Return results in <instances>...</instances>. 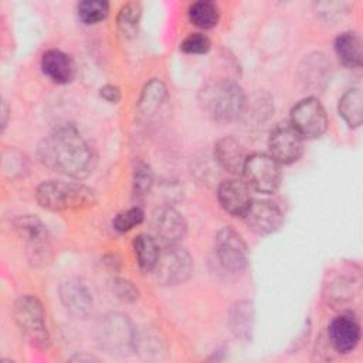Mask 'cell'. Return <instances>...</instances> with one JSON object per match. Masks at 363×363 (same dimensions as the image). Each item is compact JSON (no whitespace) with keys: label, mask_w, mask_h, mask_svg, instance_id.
<instances>
[{"label":"cell","mask_w":363,"mask_h":363,"mask_svg":"<svg viewBox=\"0 0 363 363\" xmlns=\"http://www.w3.org/2000/svg\"><path fill=\"white\" fill-rule=\"evenodd\" d=\"M38 157L48 169L74 179L89 176L96 164L91 145L74 125L68 123L55 128L41 140Z\"/></svg>","instance_id":"cell-1"},{"label":"cell","mask_w":363,"mask_h":363,"mask_svg":"<svg viewBox=\"0 0 363 363\" xmlns=\"http://www.w3.org/2000/svg\"><path fill=\"white\" fill-rule=\"evenodd\" d=\"M245 101L242 88L228 79L210 81L199 92L200 106L218 123L238 121L242 116Z\"/></svg>","instance_id":"cell-2"},{"label":"cell","mask_w":363,"mask_h":363,"mask_svg":"<svg viewBox=\"0 0 363 363\" xmlns=\"http://www.w3.org/2000/svg\"><path fill=\"white\" fill-rule=\"evenodd\" d=\"M37 203L50 211L82 210L96 204V193L81 183L47 180L35 191Z\"/></svg>","instance_id":"cell-3"},{"label":"cell","mask_w":363,"mask_h":363,"mask_svg":"<svg viewBox=\"0 0 363 363\" xmlns=\"http://www.w3.org/2000/svg\"><path fill=\"white\" fill-rule=\"evenodd\" d=\"M13 316L27 342L35 347H45L50 336L45 325V312L41 302L33 295L20 296L13 306Z\"/></svg>","instance_id":"cell-4"},{"label":"cell","mask_w":363,"mask_h":363,"mask_svg":"<svg viewBox=\"0 0 363 363\" xmlns=\"http://www.w3.org/2000/svg\"><path fill=\"white\" fill-rule=\"evenodd\" d=\"M98 340L108 353L126 354L136 347L138 336L126 315L109 313L99 323Z\"/></svg>","instance_id":"cell-5"},{"label":"cell","mask_w":363,"mask_h":363,"mask_svg":"<svg viewBox=\"0 0 363 363\" xmlns=\"http://www.w3.org/2000/svg\"><path fill=\"white\" fill-rule=\"evenodd\" d=\"M152 272L160 285L173 286L183 284L193 272V258L189 251L179 247V244L166 245L160 250Z\"/></svg>","instance_id":"cell-6"},{"label":"cell","mask_w":363,"mask_h":363,"mask_svg":"<svg viewBox=\"0 0 363 363\" xmlns=\"http://www.w3.org/2000/svg\"><path fill=\"white\" fill-rule=\"evenodd\" d=\"M242 174L248 187L262 194L275 193L282 179L281 164L271 155L261 152L247 156Z\"/></svg>","instance_id":"cell-7"},{"label":"cell","mask_w":363,"mask_h":363,"mask_svg":"<svg viewBox=\"0 0 363 363\" xmlns=\"http://www.w3.org/2000/svg\"><path fill=\"white\" fill-rule=\"evenodd\" d=\"M289 123L302 139H316L328 129V115L318 98L306 96L291 109Z\"/></svg>","instance_id":"cell-8"},{"label":"cell","mask_w":363,"mask_h":363,"mask_svg":"<svg viewBox=\"0 0 363 363\" xmlns=\"http://www.w3.org/2000/svg\"><path fill=\"white\" fill-rule=\"evenodd\" d=\"M216 254L220 264L233 272H240L248 261V248L241 235L231 227H223L217 231L214 240Z\"/></svg>","instance_id":"cell-9"},{"label":"cell","mask_w":363,"mask_h":363,"mask_svg":"<svg viewBox=\"0 0 363 363\" xmlns=\"http://www.w3.org/2000/svg\"><path fill=\"white\" fill-rule=\"evenodd\" d=\"M269 155L279 164H291L296 162L303 152V139L288 122L278 123L268 136Z\"/></svg>","instance_id":"cell-10"},{"label":"cell","mask_w":363,"mask_h":363,"mask_svg":"<svg viewBox=\"0 0 363 363\" xmlns=\"http://www.w3.org/2000/svg\"><path fill=\"white\" fill-rule=\"evenodd\" d=\"M14 227L26 237L30 261L34 264H44L48 259L50 241L41 220L31 214L20 216L14 220Z\"/></svg>","instance_id":"cell-11"},{"label":"cell","mask_w":363,"mask_h":363,"mask_svg":"<svg viewBox=\"0 0 363 363\" xmlns=\"http://www.w3.org/2000/svg\"><path fill=\"white\" fill-rule=\"evenodd\" d=\"M152 231L153 237L164 245L179 244L186 233L187 223L182 213L173 207H159L152 214Z\"/></svg>","instance_id":"cell-12"},{"label":"cell","mask_w":363,"mask_h":363,"mask_svg":"<svg viewBox=\"0 0 363 363\" xmlns=\"http://www.w3.org/2000/svg\"><path fill=\"white\" fill-rule=\"evenodd\" d=\"M242 218L247 227L258 235L272 234L278 231L284 223L281 208L269 200H252Z\"/></svg>","instance_id":"cell-13"},{"label":"cell","mask_w":363,"mask_h":363,"mask_svg":"<svg viewBox=\"0 0 363 363\" xmlns=\"http://www.w3.org/2000/svg\"><path fill=\"white\" fill-rule=\"evenodd\" d=\"M217 199L223 210L234 217H242L252 201L248 184L237 177L224 179L218 184Z\"/></svg>","instance_id":"cell-14"},{"label":"cell","mask_w":363,"mask_h":363,"mask_svg":"<svg viewBox=\"0 0 363 363\" xmlns=\"http://www.w3.org/2000/svg\"><path fill=\"white\" fill-rule=\"evenodd\" d=\"M328 335L330 345L336 352L349 353L360 340V328L352 315L342 313L330 322Z\"/></svg>","instance_id":"cell-15"},{"label":"cell","mask_w":363,"mask_h":363,"mask_svg":"<svg viewBox=\"0 0 363 363\" xmlns=\"http://www.w3.org/2000/svg\"><path fill=\"white\" fill-rule=\"evenodd\" d=\"M299 81L306 89L320 91L330 78V62L322 52H312L305 55L298 69Z\"/></svg>","instance_id":"cell-16"},{"label":"cell","mask_w":363,"mask_h":363,"mask_svg":"<svg viewBox=\"0 0 363 363\" xmlns=\"http://www.w3.org/2000/svg\"><path fill=\"white\" fill-rule=\"evenodd\" d=\"M214 157L220 167L233 176L242 173L247 160L241 142L234 136H224L216 142Z\"/></svg>","instance_id":"cell-17"},{"label":"cell","mask_w":363,"mask_h":363,"mask_svg":"<svg viewBox=\"0 0 363 363\" xmlns=\"http://www.w3.org/2000/svg\"><path fill=\"white\" fill-rule=\"evenodd\" d=\"M60 299L64 308L75 318H85L92 311V296L86 286L77 279H68L61 284Z\"/></svg>","instance_id":"cell-18"},{"label":"cell","mask_w":363,"mask_h":363,"mask_svg":"<svg viewBox=\"0 0 363 363\" xmlns=\"http://www.w3.org/2000/svg\"><path fill=\"white\" fill-rule=\"evenodd\" d=\"M41 69L55 84H68L75 74L72 60L60 50H48L43 54Z\"/></svg>","instance_id":"cell-19"},{"label":"cell","mask_w":363,"mask_h":363,"mask_svg":"<svg viewBox=\"0 0 363 363\" xmlns=\"http://www.w3.org/2000/svg\"><path fill=\"white\" fill-rule=\"evenodd\" d=\"M228 325L235 337L250 340L254 326V305L250 301L235 302L230 309Z\"/></svg>","instance_id":"cell-20"},{"label":"cell","mask_w":363,"mask_h":363,"mask_svg":"<svg viewBox=\"0 0 363 363\" xmlns=\"http://www.w3.org/2000/svg\"><path fill=\"white\" fill-rule=\"evenodd\" d=\"M335 51L340 62L349 68H359L362 65V40L353 31H345L335 40Z\"/></svg>","instance_id":"cell-21"},{"label":"cell","mask_w":363,"mask_h":363,"mask_svg":"<svg viewBox=\"0 0 363 363\" xmlns=\"http://www.w3.org/2000/svg\"><path fill=\"white\" fill-rule=\"evenodd\" d=\"M166 98V86L160 79H150L142 89V94L139 96L136 112L139 119H149L152 115L156 113V111L162 106L163 101Z\"/></svg>","instance_id":"cell-22"},{"label":"cell","mask_w":363,"mask_h":363,"mask_svg":"<svg viewBox=\"0 0 363 363\" xmlns=\"http://www.w3.org/2000/svg\"><path fill=\"white\" fill-rule=\"evenodd\" d=\"M339 115L350 128H359L363 122V96L360 88L346 91L339 99Z\"/></svg>","instance_id":"cell-23"},{"label":"cell","mask_w":363,"mask_h":363,"mask_svg":"<svg viewBox=\"0 0 363 363\" xmlns=\"http://www.w3.org/2000/svg\"><path fill=\"white\" fill-rule=\"evenodd\" d=\"M133 250L139 268L143 272H152L160 252L157 240L149 234H139L133 240Z\"/></svg>","instance_id":"cell-24"},{"label":"cell","mask_w":363,"mask_h":363,"mask_svg":"<svg viewBox=\"0 0 363 363\" xmlns=\"http://www.w3.org/2000/svg\"><path fill=\"white\" fill-rule=\"evenodd\" d=\"M189 20L199 28L210 30L217 26L220 20V9L214 1L199 0L189 6Z\"/></svg>","instance_id":"cell-25"},{"label":"cell","mask_w":363,"mask_h":363,"mask_svg":"<svg viewBox=\"0 0 363 363\" xmlns=\"http://www.w3.org/2000/svg\"><path fill=\"white\" fill-rule=\"evenodd\" d=\"M142 16V7L139 3H126L121 7L116 23L119 31L125 37H133L138 33V26Z\"/></svg>","instance_id":"cell-26"},{"label":"cell","mask_w":363,"mask_h":363,"mask_svg":"<svg viewBox=\"0 0 363 363\" xmlns=\"http://www.w3.org/2000/svg\"><path fill=\"white\" fill-rule=\"evenodd\" d=\"M78 17L84 24H96L109 13V3L104 0H84L77 6Z\"/></svg>","instance_id":"cell-27"},{"label":"cell","mask_w":363,"mask_h":363,"mask_svg":"<svg viewBox=\"0 0 363 363\" xmlns=\"http://www.w3.org/2000/svg\"><path fill=\"white\" fill-rule=\"evenodd\" d=\"M145 218V213L140 207H130L128 210H123L118 213L112 221L113 228L119 233H126L132 230L133 227L139 225Z\"/></svg>","instance_id":"cell-28"},{"label":"cell","mask_w":363,"mask_h":363,"mask_svg":"<svg viewBox=\"0 0 363 363\" xmlns=\"http://www.w3.org/2000/svg\"><path fill=\"white\" fill-rule=\"evenodd\" d=\"M153 186V174L150 167L143 163L138 162L133 169V191L136 196H145L150 191Z\"/></svg>","instance_id":"cell-29"},{"label":"cell","mask_w":363,"mask_h":363,"mask_svg":"<svg viewBox=\"0 0 363 363\" xmlns=\"http://www.w3.org/2000/svg\"><path fill=\"white\" fill-rule=\"evenodd\" d=\"M210 48L211 43L208 37L201 33H191L180 44V50L186 54H206Z\"/></svg>","instance_id":"cell-30"},{"label":"cell","mask_w":363,"mask_h":363,"mask_svg":"<svg viewBox=\"0 0 363 363\" xmlns=\"http://www.w3.org/2000/svg\"><path fill=\"white\" fill-rule=\"evenodd\" d=\"M255 104H248L245 101V108H244V112H242V116H247L248 119H255L257 122H262L265 121L269 113H271V102L269 101H264L262 98H258L254 101ZM274 109V108H272Z\"/></svg>","instance_id":"cell-31"},{"label":"cell","mask_w":363,"mask_h":363,"mask_svg":"<svg viewBox=\"0 0 363 363\" xmlns=\"http://www.w3.org/2000/svg\"><path fill=\"white\" fill-rule=\"evenodd\" d=\"M112 292L123 302H133L139 296L138 288L132 282L122 278H116L112 281Z\"/></svg>","instance_id":"cell-32"},{"label":"cell","mask_w":363,"mask_h":363,"mask_svg":"<svg viewBox=\"0 0 363 363\" xmlns=\"http://www.w3.org/2000/svg\"><path fill=\"white\" fill-rule=\"evenodd\" d=\"M315 6H316L318 14L325 18L337 17L347 7L346 3H339V1H322V3H316Z\"/></svg>","instance_id":"cell-33"},{"label":"cell","mask_w":363,"mask_h":363,"mask_svg":"<svg viewBox=\"0 0 363 363\" xmlns=\"http://www.w3.org/2000/svg\"><path fill=\"white\" fill-rule=\"evenodd\" d=\"M99 95H101L105 101H108V102H111V104H116V102H119V99H121V89H119L116 85L106 84V85H104V86L99 89Z\"/></svg>","instance_id":"cell-34"},{"label":"cell","mask_w":363,"mask_h":363,"mask_svg":"<svg viewBox=\"0 0 363 363\" xmlns=\"http://www.w3.org/2000/svg\"><path fill=\"white\" fill-rule=\"evenodd\" d=\"M1 128H6L7 125V119H9V105L6 101H3L1 104Z\"/></svg>","instance_id":"cell-35"}]
</instances>
